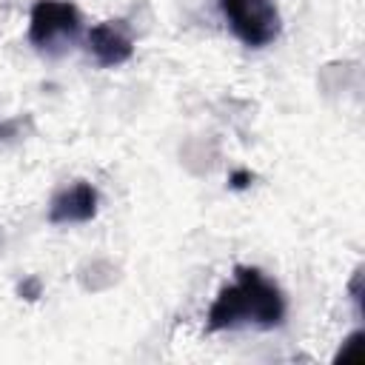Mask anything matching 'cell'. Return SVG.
Masks as SVG:
<instances>
[{
	"label": "cell",
	"mask_w": 365,
	"mask_h": 365,
	"mask_svg": "<svg viewBox=\"0 0 365 365\" xmlns=\"http://www.w3.org/2000/svg\"><path fill=\"white\" fill-rule=\"evenodd\" d=\"M31 131V117L29 114H17V117H9L0 123V145H9V143H17L20 137H26Z\"/></svg>",
	"instance_id": "cell-6"
},
{
	"label": "cell",
	"mask_w": 365,
	"mask_h": 365,
	"mask_svg": "<svg viewBox=\"0 0 365 365\" xmlns=\"http://www.w3.org/2000/svg\"><path fill=\"white\" fill-rule=\"evenodd\" d=\"M251 182V171H234L231 174V188H245Z\"/></svg>",
	"instance_id": "cell-10"
},
{
	"label": "cell",
	"mask_w": 365,
	"mask_h": 365,
	"mask_svg": "<svg viewBox=\"0 0 365 365\" xmlns=\"http://www.w3.org/2000/svg\"><path fill=\"white\" fill-rule=\"evenodd\" d=\"M359 285H362V268L354 271V279H351V285H348V288H351V299L356 302V311H362V288H359Z\"/></svg>",
	"instance_id": "cell-9"
},
{
	"label": "cell",
	"mask_w": 365,
	"mask_h": 365,
	"mask_svg": "<svg viewBox=\"0 0 365 365\" xmlns=\"http://www.w3.org/2000/svg\"><path fill=\"white\" fill-rule=\"evenodd\" d=\"M83 29L80 11L68 0H37L29 17V43L40 51L57 54L77 40Z\"/></svg>",
	"instance_id": "cell-2"
},
{
	"label": "cell",
	"mask_w": 365,
	"mask_h": 365,
	"mask_svg": "<svg viewBox=\"0 0 365 365\" xmlns=\"http://www.w3.org/2000/svg\"><path fill=\"white\" fill-rule=\"evenodd\" d=\"M17 294H20L23 299H37V297H43V282H40V277H26V279L17 285Z\"/></svg>",
	"instance_id": "cell-8"
},
{
	"label": "cell",
	"mask_w": 365,
	"mask_h": 365,
	"mask_svg": "<svg viewBox=\"0 0 365 365\" xmlns=\"http://www.w3.org/2000/svg\"><path fill=\"white\" fill-rule=\"evenodd\" d=\"M86 46H88V54L94 57L97 66H103V68L123 66L134 54L131 26L125 20H103V23L88 29Z\"/></svg>",
	"instance_id": "cell-4"
},
{
	"label": "cell",
	"mask_w": 365,
	"mask_h": 365,
	"mask_svg": "<svg viewBox=\"0 0 365 365\" xmlns=\"http://www.w3.org/2000/svg\"><path fill=\"white\" fill-rule=\"evenodd\" d=\"M285 319V297L274 279L259 268L240 265L234 282L222 285L205 314V331H234V328H279Z\"/></svg>",
	"instance_id": "cell-1"
},
{
	"label": "cell",
	"mask_w": 365,
	"mask_h": 365,
	"mask_svg": "<svg viewBox=\"0 0 365 365\" xmlns=\"http://www.w3.org/2000/svg\"><path fill=\"white\" fill-rule=\"evenodd\" d=\"M97 205H100V194L91 182L77 180L66 188H60L51 197L48 205V222L51 225H74V222H88L97 217Z\"/></svg>",
	"instance_id": "cell-5"
},
{
	"label": "cell",
	"mask_w": 365,
	"mask_h": 365,
	"mask_svg": "<svg viewBox=\"0 0 365 365\" xmlns=\"http://www.w3.org/2000/svg\"><path fill=\"white\" fill-rule=\"evenodd\" d=\"M362 328H356V331H351L345 339H342V348L336 351V356H334V362H348V359H354L356 356V351H359V345H362Z\"/></svg>",
	"instance_id": "cell-7"
},
{
	"label": "cell",
	"mask_w": 365,
	"mask_h": 365,
	"mask_svg": "<svg viewBox=\"0 0 365 365\" xmlns=\"http://www.w3.org/2000/svg\"><path fill=\"white\" fill-rule=\"evenodd\" d=\"M222 17L234 37L251 48L271 46L279 37V9L274 0H220Z\"/></svg>",
	"instance_id": "cell-3"
}]
</instances>
